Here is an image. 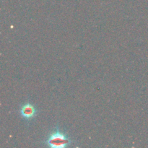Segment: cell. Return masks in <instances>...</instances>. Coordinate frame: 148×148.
I'll return each mask as SVG.
<instances>
[{
  "label": "cell",
  "mask_w": 148,
  "mask_h": 148,
  "mask_svg": "<svg viewBox=\"0 0 148 148\" xmlns=\"http://www.w3.org/2000/svg\"><path fill=\"white\" fill-rule=\"evenodd\" d=\"M20 114L22 118L27 121H30L36 116L37 109L31 103H25L20 108Z\"/></svg>",
  "instance_id": "2"
},
{
  "label": "cell",
  "mask_w": 148,
  "mask_h": 148,
  "mask_svg": "<svg viewBox=\"0 0 148 148\" xmlns=\"http://www.w3.org/2000/svg\"><path fill=\"white\" fill-rule=\"evenodd\" d=\"M44 143L49 147L64 148L70 145L72 140L64 132L61 131L59 127H56L54 131L49 134Z\"/></svg>",
  "instance_id": "1"
}]
</instances>
